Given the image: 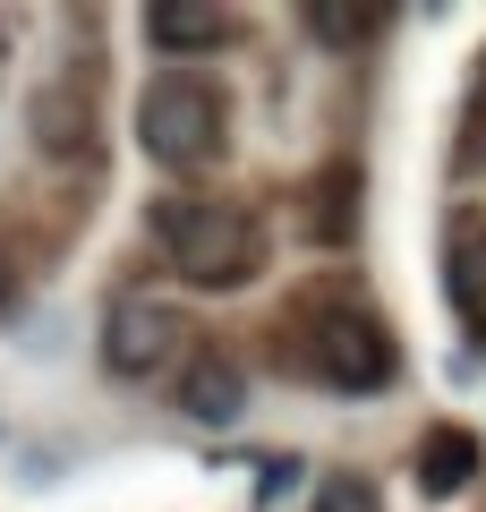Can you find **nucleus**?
I'll use <instances>...</instances> for the list:
<instances>
[{
  "label": "nucleus",
  "mask_w": 486,
  "mask_h": 512,
  "mask_svg": "<svg viewBox=\"0 0 486 512\" xmlns=\"http://www.w3.org/2000/svg\"><path fill=\"white\" fill-rule=\"evenodd\" d=\"M290 367H307L333 393H384L401 376V342L350 282H307L290 299Z\"/></svg>",
  "instance_id": "f257e3e1"
},
{
  "label": "nucleus",
  "mask_w": 486,
  "mask_h": 512,
  "mask_svg": "<svg viewBox=\"0 0 486 512\" xmlns=\"http://www.w3.org/2000/svg\"><path fill=\"white\" fill-rule=\"evenodd\" d=\"M145 231L171 256V274L197 282V291H239L265 265V222L239 197H154L145 205Z\"/></svg>",
  "instance_id": "f03ea898"
},
{
  "label": "nucleus",
  "mask_w": 486,
  "mask_h": 512,
  "mask_svg": "<svg viewBox=\"0 0 486 512\" xmlns=\"http://www.w3.org/2000/svg\"><path fill=\"white\" fill-rule=\"evenodd\" d=\"M222 137H231V94H222V77H205V69H154L137 86V146L154 154L162 171L214 163Z\"/></svg>",
  "instance_id": "7ed1b4c3"
},
{
  "label": "nucleus",
  "mask_w": 486,
  "mask_h": 512,
  "mask_svg": "<svg viewBox=\"0 0 486 512\" xmlns=\"http://www.w3.org/2000/svg\"><path fill=\"white\" fill-rule=\"evenodd\" d=\"M180 359V316L154 308V299H111L103 316V367L111 376H162V367Z\"/></svg>",
  "instance_id": "20e7f679"
},
{
  "label": "nucleus",
  "mask_w": 486,
  "mask_h": 512,
  "mask_svg": "<svg viewBox=\"0 0 486 512\" xmlns=\"http://www.w3.org/2000/svg\"><path fill=\"white\" fill-rule=\"evenodd\" d=\"M231 26H239L231 9H205V0H154V9H145V52L188 60V52H214Z\"/></svg>",
  "instance_id": "39448f33"
},
{
  "label": "nucleus",
  "mask_w": 486,
  "mask_h": 512,
  "mask_svg": "<svg viewBox=\"0 0 486 512\" xmlns=\"http://www.w3.org/2000/svg\"><path fill=\"white\" fill-rule=\"evenodd\" d=\"M180 410H188L197 427H231L239 410H248V376H239L222 350H205V359L180 367Z\"/></svg>",
  "instance_id": "423d86ee"
},
{
  "label": "nucleus",
  "mask_w": 486,
  "mask_h": 512,
  "mask_svg": "<svg viewBox=\"0 0 486 512\" xmlns=\"http://www.w3.org/2000/svg\"><path fill=\"white\" fill-rule=\"evenodd\" d=\"M478 453L486 444L469 436V427H427V436H418V495H427V504H452V495L469 487V478H478Z\"/></svg>",
  "instance_id": "0eeeda50"
},
{
  "label": "nucleus",
  "mask_w": 486,
  "mask_h": 512,
  "mask_svg": "<svg viewBox=\"0 0 486 512\" xmlns=\"http://www.w3.org/2000/svg\"><path fill=\"white\" fill-rule=\"evenodd\" d=\"M444 291L461 316H478L486 325V214H461L444 239Z\"/></svg>",
  "instance_id": "6e6552de"
},
{
  "label": "nucleus",
  "mask_w": 486,
  "mask_h": 512,
  "mask_svg": "<svg viewBox=\"0 0 486 512\" xmlns=\"http://www.w3.org/2000/svg\"><path fill=\"white\" fill-rule=\"evenodd\" d=\"M35 146L43 154H60V163H69V154H86V94H69V86H35Z\"/></svg>",
  "instance_id": "1a4fd4ad"
},
{
  "label": "nucleus",
  "mask_w": 486,
  "mask_h": 512,
  "mask_svg": "<svg viewBox=\"0 0 486 512\" xmlns=\"http://www.w3.org/2000/svg\"><path fill=\"white\" fill-rule=\"evenodd\" d=\"M316 512H384V495H376V478L333 470V478H316Z\"/></svg>",
  "instance_id": "9d476101"
},
{
  "label": "nucleus",
  "mask_w": 486,
  "mask_h": 512,
  "mask_svg": "<svg viewBox=\"0 0 486 512\" xmlns=\"http://www.w3.org/2000/svg\"><path fill=\"white\" fill-rule=\"evenodd\" d=\"M307 26H316L324 43H359V35H376V9H307Z\"/></svg>",
  "instance_id": "9b49d317"
},
{
  "label": "nucleus",
  "mask_w": 486,
  "mask_h": 512,
  "mask_svg": "<svg viewBox=\"0 0 486 512\" xmlns=\"http://www.w3.org/2000/svg\"><path fill=\"white\" fill-rule=\"evenodd\" d=\"M290 478H299V461H290V453H273V461H265V478H256V495H282Z\"/></svg>",
  "instance_id": "f8f14e48"
},
{
  "label": "nucleus",
  "mask_w": 486,
  "mask_h": 512,
  "mask_svg": "<svg viewBox=\"0 0 486 512\" xmlns=\"http://www.w3.org/2000/svg\"><path fill=\"white\" fill-rule=\"evenodd\" d=\"M478 111H486V69H478Z\"/></svg>",
  "instance_id": "ddd939ff"
},
{
  "label": "nucleus",
  "mask_w": 486,
  "mask_h": 512,
  "mask_svg": "<svg viewBox=\"0 0 486 512\" xmlns=\"http://www.w3.org/2000/svg\"><path fill=\"white\" fill-rule=\"evenodd\" d=\"M478 333H486V325H478Z\"/></svg>",
  "instance_id": "4468645a"
}]
</instances>
